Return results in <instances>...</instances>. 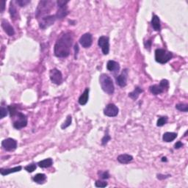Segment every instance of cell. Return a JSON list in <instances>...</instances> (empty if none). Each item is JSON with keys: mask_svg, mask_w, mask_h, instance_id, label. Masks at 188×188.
<instances>
[{"mask_svg": "<svg viewBox=\"0 0 188 188\" xmlns=\"http://www.w3.org/2000/svg\"><path fill=\"white\" fill-rule=\"evenodd\" d=\"M73 40L74 38L71 33H66L61 35L56 42L54 48V53L56 57L60 58L68 57L71 53Z\"/></svg>", "mask_w": 188, "mask_h": 188, "instance_id": "cell-1", "label": "cell"}, {"mask_svg": "<svg viewBox=\"0 0 188 188\" xmlns=\"http://www.w3.org/2000/svg\"><path fill=\"white\" fill-rule=\"evenodd\" d=\"M99 82L102 89L107 93V94L112 95L115 91V87L113 82L109 75L106 74H102L99 77Z\"/></svg>", "mask_w": 188, "mask_h": 188, "instance_id": "cell-2", "label": "cell"}, {"mask_svg": "<svg viewBox=\"0 0 188 188\" xmlns=\"http://www.w3.org/2000/svg\"><path fill=\"white\" fill-rule=\"evenodd\" d=\"M54 2L52 1H40L36 10V17L47 14L53 8Z\"/></svg>", "mask_w": 188, "mask_h": 188, "instance_id": "cell-3", "label": "cell"}, {"mask_svg": "<svg viewBox=\"0 0 188 188\" xmlns=\"http://www.w3.org/2000/svg\"><path fill=\"white\" fill-rule=\"evenodd\" d=\"M172 58V53L163 49H157L155 51V59L160 64H165Z\"/></svg>", "mask_w": 188, "mask_h": 188, "instance_id": "cell-4", "label": "cell"}, {"mask_svg": "<svg viewBox=\"0 0 188 188\" xmlns=\"http://www.w3.org/2000/svg\"><path fill=\"white\" fill-rule=\"evenodd\" d=\"M169 87V82L167 79H163L159 82V85H154L150 86L149 90L152 94L159 95L163 94L165 90Z\"/></svg>", "mask_w": 188, "mask_h": 188, "instance_id": "cell-5", "label": "cell"}, {"mask_svg": "<svg viewBox=\"0 0 188 188\" xmlns=\"http://www.w3.org/2000/svg\"><path fill=\"white\" fill-rule=\"evenodd\" d=\"M14 117H16L13 121V126L15 129H21L27 125V118L25 114L18 112Z\"/></svg>", "mask_w": 188, "mask_h": 188, "instance_id": "cell-6", "label": "cell"}, {"mask_svg": "<svg viewBox=\"0 0 188 188\" xmlns=\"http://www.w3.org/2000/svg\"><path fill=\"white\" fill-rule=\"evenodd\" d=\"M57 19L56 15H51V16H44L40 18V21L39 22V25L41 29H46V27H49V26L52 25L56 20Z\"/></svg>", "mask_w": 188, "mask_h": 188, "instance_id": "cell-7", "label": "cell"}, {"mask_svg": "<svg viewBox=\"0 0 188 188\" xmlns=\"http://www.w3.org/2000/svg\"><path fill=\"white\" fill-rule=\"evenodd\" d=\"M49 77L51 81L55 85H60L63 82V75L60 71L57 68H53L50 71Z\"/></svg>", "mask_w": 188, "mask_h": 188, "instance_id": "cell-8", "label": "cell"}, {"mask_svg": "<svg viewBox=\"0 0 188 188\" xmlns=\"http://www.w3.org/2000/svg\"><path fill=\"white\" fill-rule=\"evenodd\" d=\"M17 141L13 138H7L2 142V146L7 152H12L17 148Z\"/></svg>", "mask_w": 188, "mask_h": 188, "instance_id": "cell-9", "label": "cell"}, {"mask_svg": "<svg viewBox=\"0 0 188 188\" xmlns=\"http://www.w3.org/2000/svg\"><path fill=\"white\" fill-rule=\"evenodd\" d=\"M98 44L102 48V53L105 55L109 54V40L107 36H101L98 38Z\"/></svg>", "mask_w": 188, "mask_h": 188, "instance_id": "cell-10", "label": "cell"}, {"mask_svg": "<svg viewBox=\"0 0 188 188\" xmlns=\"http://www.w3.org/2000/svg\"><path fill=\"white\" fill-rule=\"evenodd\" d=\"M119 109L114 104H109L104 109V114L108 117H115L118 114Z\"/></svg>", "mask_w": 188, "mask_h": 188, "instance_id": "cell-11", "label": "cell"}, {"mask_svg": "<svg viewBox=\"0 0 188 188\" xmlns=\"http://www.w3.org/2000/svg\"><path fill=\"white\" fill-rule=\"evenodd\" d=\"M79 44L84 48H89L93 44V36L90 33H85L83 35H82L80 39H79Z\"/></svg>", "mask_w": 188, "mask_h": 188, "instance_id": "cell-12", "label": "cell"}, {"mask_svg": "<svg viewBox=\"0 0 188 188\" xmlns=\"http://www.w3.org/2000/svg\"><path fill=\"white\" fill-rule=\"evenodd\" d=\"M127 77H128V70L124 69L121 72L120 75L118 76L116 78L117 85L120 87H125L127 83Z\"/></svg>", "mask_w": 188, "mask_h": 188, "instance_id": "cell-13", "label": "cell"}, {"mask_svg": "<svg viewBox=\"0 0 188 188\" xmlns=\"http://www.w3.org/2000/svg\"><path fill=\"white\" fill-rule=\"evenodd\" d=\"M2 27L3 28L4 31L7 33L9 36H13L15 34L13 27L10 25V24L6 20H2Z\"/></svg>", "mask_w": 188, "mask_h": 188, "instance_id": "cell-14", "label": "cell"}, {"mask_svg": "<svg viewBox=\"0 0 188 188\" xmlns=\"http://www.w3.org/2000/svg\"><path fill=\"white\" fill-rule=\"evenodd\" d=\"M107 68L109 71L118 72L120 70V66L119 63L115 62L114 60H109L107 63Z\"/></svg>", "mask_w": 188, "mask_h": 188, "instance_id": "cell-15", "label": "cell"}, {"mask_svg": "<svg viewBox=\"0 0 188 188\" xmlns=\"http://www.w3.org/2000/svg\"><path fill=\"white\" fill-rule=\"evenodd\" d=\"M89 92H90V89L86 88L85 90V91L82 93V94L81 95L80 97L79 98V105H85L87 104V101H88V98H89Z\"/></svg>", "mask_w": 188, "mask_h": 188, "instance_id": "cell-16", "label": "cell"}, {"mask_svg": "<svg viewBox=\"0 0 188 188\" xmlns=\"http://www.w3.org/2000/svg\"><path fill=\"white\" fill-rule=\"evenodd\" d=\"M118 161L121 164H128L130 163L133 159V157L129 154H121L119 155L118 158H117Z\"/></svg>", "mask_w": 188, "mask_h": 188, "instance_id": "cell-17", "label": "cell"}, {"mask_svg": "<svg viewBox=\"0 0 188 188\" xmlns=\"http://www.w3.org/2000/svg\"><path fill=\"white\" fill-rule=\"evenodd\" d=\"M59 9L57 10V13H56V16H57V19H61V18L66 17L67 15L68 14V7L66 6H62V7H58Z\"/></svg>", "mask_w": 188, "mask_h": 188, "instance_id": "cell-18", "label": "cell"}, {"mask_svg": "<svg viewBox=\"0 0 188 188\" xmlns=\"http://www.w3.org/2000/svg\"><path fill=\"white\" fill-rule=\"evenodd\" d=\"M151 23H152V25L154 29V30H156V31L160 30V28H161L160 20H159V18L158 17L157 15H154L153 17H152V22H151Z\"/></svg>", "mask_w": 188, "mask_h": 188, "instance_id": "cell-19", "label": "cell"}, {"mask_svg": "<svg viewBox=\"0 0 188 188\" xmlns=\"http://www.w3.org/2000/svg\"><path fill=\"white\" fill-rule=\"evenodd\" d=\"M22 167L21 166H17V167H14L13 168H8V169H3L2 168L0 170V173L2 176H6V175H8L10 174H12V173L15 172H18L21 170Z\"/></svg>", "mask_w": 188, "mask_h": 188, "instance_id": "cell-20", "label": "cell"}, {"mask_svg": "<svg viewBox=\"0 0 188 188\" xmlns=\"http://www.w3.org/2000/svg\"><path fill=\"white\" fill-rule=\"evenodd\" d=\"M177 137V134L175 132H165L163 136V140L165 142L169 143L174 141Z\"/></svg>", "mask_w": 188, "mask_h": 188, "instance_id": "cell-21", "label": "cell"}, {"mask_svg": "<svg viewBox=\"0 0 188 188\" xmlns=\"http://www.w3.org/2000/svg\"><path fill=\"white\" fill-rule=\"evenodd\" d=\"M53 160L51 158H47V159H44V160L40 161L38 163L39 167H42V168H46V167H49L52 165Z\"/></svg>", "mask_w": 188, "mask_h": 188, "instance_id": "cell-22", "label": "cell"}, {"mask_svg": "<svg viewBox=\"0 0 188 188\" xmlns=\"http://www.w3.org/2000/svg\"><path fill=\"white\" fill-rule=\"evenodd\" d=\"M143 90L140 88V87H135V90H134L132 92L129 93V96L131 98H132L133 100H136L137 98L139 97L140 94L141 93H143Z\"/></svg>", "mask_w": 188, "mask_h": 188, "instance_id": "cell-23", "label": "cell"}, {"mask_svg": "<svg viewBox=\"0 0 188 188\" xmlns=\"http://www.w3.org/2000/svg\"><path fill=\"white\" fill-rule=\"evenodd\" d=\"M46 179V176L45 174H38L35 176H33V180L35 182H37L38 184H41Z\"/></svg>", "mask_w": 188, "mask_h": 188, "instance_id": "cell-24", "label": "cell"}, {"mask_svg": "<svg viewBox=\"0 0 188 188\" xmlns=\"http://www.w3.org/2000/svg\"><path fill=\"white\" fill-rule=\"evenodd\" d=\"M9 11H10V14L11 16V18H13V19H15V18H17L18 16V13H17V10H16V8L15 7L13 3L11 2H10V8H9Z\"/></svg>", "mask_w": 188, "mask_h": 188, "instance_id": "cell-25", "label": "cell"}, {"mask_svg": "<svg viewBox=\"0 0 188 188\" xmlns=\"http://www.w3.org/2000/svg\"><path fill=\"white\" fill-rule=\"evenodd\" d=\"M7 109H8V112L10 113V117L11 118H13V117H14L15 115H16L18 112L17 111V108L15 105H10L7 107Z\"/></svg>", "mask_w": 188, "mask_h": 188, "instance_id": "cell-26", "label": "cell"}, {"mask_svg": "<svg viewBox=\"0 0 188 188\" xmlns=\"http://www.w3.org/2000/svg\"><path fill=\"white\" fill-rule=\"evenodd\" d=\"M71 122H72V117L71 116V115H68V116L67 117L66 121H65L62 124V125H61V129H66L67 127H68V126H71Z\"/></svg>", "mask_w": 188, "mask_h": 188, "instance_id": "cell-27", "label": "cell"}, {"mask_svg": "<svg viewBox=\"0 0 188 188\" xmlns=\"http://www.w3.org/2000/svg\"><path fill=\"white\" fill-rule=\"evenodd\" d=\"M176 108L178 110L181 112L187 113L188 111V105H186V104H177V105H176Z\"/></svg>", "mask_w": 188, "mask_h": 188, "instance_id": "cell-28", "label": "cell"}, {"mask_svg": "<svg viewBox=\"0 0 188 188\" xmlns=\"http://www.w3.org/2000/svg\"><path fill=\"white\" fill-rule=\"evenodd\" d=\"M167 117H161L157 120V126H163L165 125V124H167Z\"/></svg>", "mask_w": 188, "mask_h": 188, "instance_id": "cell-29", "label": "cell"}, {"mask_svg": "<svg viewBox=\"0 0 188 188\" xmlns=\"http://www.w3.org/2000/svg\"><path fill=\"white\" fill-rule=\"evenodd\" d=\"M36 167H37L36 164L32 163V164H30V165H27V166H26V167H25V169L26 171H27V172H29V173H33V171H34L35 170V169H36Z\"/></svg>", "mask_w": 188, "mask_h": 188, "instance_id": "cell-30", "label": "cell"}, {"mask_svg": "<svg viewBox=\"0 0 188 188\" xmlns=\"http://www.w3.org/2000/svg\"><path fill=\"white\" fill-rule=\"evenodd\" d=\"M7 113H8V109H7L6 107H4L3 106H2L0 108V117L1 119L5 118V116H7Z\"/></svg>", "mask_w": 188, "mask_h": 188, "instance_id": "cell-31", "label": "cell"}, {"mask_svg": "<svg viewBox=\"0 0 188 188\" xmlns=\"http://www.w3.org/2000/svg\"><path fill=\"white\" fill-rule=\"evenodd\" d=\"M98 176L102 179H107V178H109V174L108 171H99Z\"/></svg>", "mask_w": 188, "mask_h": 188, "instance_id": "cell-32", "label": "cell"}, {"mask_svg": "<svg viewBox=\"0 0 188 188\" xmlns=\"http://www.w3.org/2000/svg\"><path fill=\"white\" fill-rule=\"evenodd\" d=\"M107 185L108 184L107 182L100 181V180L96 181V183H95V185H96V187H106L107 186Z\"/></svg>", "mask_w": 188, "mask_h": 188, "instance_id": "cell-33", "label": "cell"}, {"mask_svg": "<svg viewBox=\"0 0 188 188\" xmlns=\"http://www.w3.org/2000/svg\"><path fill=\"white\" fill-rule=\"evenodd\" d=\"M16 2L17 3L20 7H24L26 6V5H28L29 3H30V1H29V0H17Z\"/></svg>", "mask_w": 188, "mask_h": 188, "instance_id": "cell-34", "label": "cell"}, {"mask_svg": "<svg viewBox=\"0 0 188 188\" xmlns=\"http://www.w3.org/2000/svg\"><path fill=\"white\" fill-rule=\"evenodd\" d=\"M110 139H111L110 136L108 135V133L106 134V135H105V137H104L103 138H102V145H103V146H105V145L107 144V143H108V141H109Z\"/></svg>", "mask_w": 188, "mask_h": 188, "instance_id": "cell-35", "label": "cell"}, {"mask_svg": "<svg viewBox=\"0 0 188 188\" xmlns=\"http://www.w3.org/2000/svg\"><path fill=\"white\" fill-rule=\"evenodd\" d=\"M171 175H162V174H158L157 175V178L158 179H164V178H167L170 177Z\"/></svg>", "mask_w": 188, "mask_h": 188, "instance_id": "cell-36", "label": "cell"}, {"mask_svg": "<svg viewBox=\"0 0 188 188\" xmlns=\"http://www.w3.org/2000/svg\"><path fill=\"white\" fill-rule=\"evenodd\" d=\"M183 146H184V144L181 142V141H178V142L174 145V148H176V149H178V148H180Z\"/></svg>", "mask_w": 188, "mask_h": 188, "instance_id": "cell-37", "label": "cell"}, {"mask_svg": "<svg viewBox=\"0 0 188 188\" xmlns=\"http://www.w3.org/2000/svg\"><path fill=\"white\" fill-rule=\"evenodd\" d=\"M1 4H2L1 12L2 13V12H4V10H5V4H6V2H5V0H2V1H1Z\"/></svg>", "mask_w": 188, "mask_h": 188, "instance_id": "cell-38", "label": "cell"}, {"mask_svg": "<svg viewBox=\"0 0 188 188\" xmlns=\"http://www.w3.org/2000/svg\"><path fill=\"white\" fill-rule=\"evenodd\" d=\"M151 46H152V41L151 40H148L147 42H145V46H146V48L147 49V48H149L151 47Z\"/></svg>", "mask_w": 188, "mask_h": 188, "instance_id": "cell-39", "label": "cell"}, {"mask_svg": "<svg viewBox=\"0 0 188 188\" xmlns=\"http://www.w3.org/2000/svg\"><path fill=\"white\" fill-rule=\"evenodd\" d=\"M167 159L166 157H163V159H162V161H163V162H166V161H167V159Z\"/></svg>", "mask_w": 188, "mask_h": 188, "instance_id": "cell-40", "label": "cell"}]
</instances>
